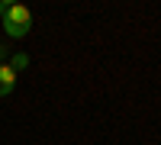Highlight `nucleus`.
Instances as JSON below:
<instances>
[{
  "label": "nucleus",
  "mask_w": 161,
  "mask_h": 145,
  "mask_svg": "<svg viewBox=\"0 0 161 145\" xmlns=\"http://www.w3.org/2000/svg\"><path fill=\"white\" fill-rule=\"evenodd\" d=\"M3 32L10 39H23L32 32V13L26 10L23 3H10L7 13H3Z\"/></svg>",
  "instance_id": "f257e3e1"
},
{
  "label": "nucleus",
  "mask_w": 161,
  "mask_h": 145,
  "mask_svg": "<svg viewBox=\"0 0 161 145\" xmlns=\"http://www.w3.org/2000/svg\"><path fill=\"white\" fill-rule=\"evenodd\" d=\"M13 87H16V71L10 64H0V97H7Z\"/></svg>",
  "instance_id": "f03ea898"
},
{
  "label": "nucleus",
  "mask_w": 161,
  "mask_h": 145,
  "mask_svg": "<svg viewBox=\"0 0 161 145\" xmlns=\"http://www.w3.org/2000/svg\"><path fill=\"white\" fill-rule=\"evenodd\" d=\"M7 64L19 74L23 68H29V55H26V52H16V55H10V61H7Z\"/></svg>",
  "instance_id": "7ed1b4c3"
},
{
  "label": "nucleus",
  "mask_w": 161,
  "mask_h": 145,
  "mask_svg": "<svg viewBox=\"0 0 161 145\" xmlns=\"http://www.w3.org/2000/svg\"><path fill=\"white\" fill-rule=\"evenodd\" d=\"M7 58H10V48H7V45H0V64H7Z\"/></svg>",
  "instance_id": "20e7f679"
},
{
  "label": "nucleus",
  "mask_w": 161,
  "mask_h": 145,
  "mask_svg": "<svg viewBox=\"0 0 161 145\" xmlns=\"http://www.w3.org/2000/svg\"><path fill=\"white\" fill-rule=\"evenodd\" d=\"M7 7H10V3H3V0H0V20H3V13H7Z\"/></svg>",
  "instance_id": "39448f33"
}]
</instances>
